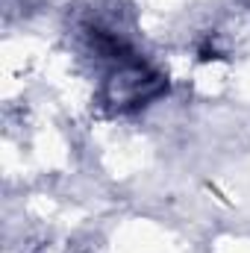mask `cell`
<instances>
[{"instance_id": "obj_1", "label": "cell", "mask_w": 250, "mask_h": 253, "mask_svg": "<svg viewBox=\"0 0 250 253\" xmlns=\"http://www.w3.org/2000/svg\"><path fill=\"white\" fill-rule=\"evenodd\" d=\"M165 91H168V77L150 62H144L141 56H132L109 68L100 85V103L112 115H129L150 106Z\"/></svg>"}]
</instances>
